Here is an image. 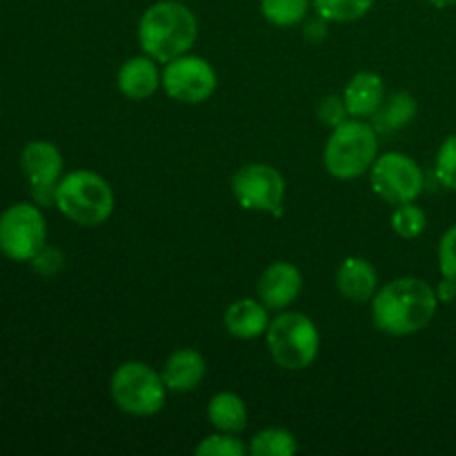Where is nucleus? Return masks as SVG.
I'll list each match as a JSON object with an SVG mask.
<instances>
[{
	"mask_svg": "<svg viewBox=\"0 0 456 456\" xmlns=\"http://www.w3.org/2000/svg\"><path fill=\"white\" fill-rule=\"evenodd\" d=\"M439 297L417 276H403L379 289L372 298V321L387 337H412L432 323Z\"/></svg>",
	"mask_w": 456,
	"mask_h": 456,
	"instance_id": "nucleus-1",
	"label": "nucleus"
},
{
	"mask_svg": "<svg viewBox=\"0 0 456 456\" xmlns=\"http://www.w3.org/2000/svg\"><path fill=\"white\" fill-rule=\"evenodd\" d=\"M199 38V22L187 4L176 0H160L147 7L138 22V40L147 56L156 62H169L194 47Z\"/></svg>",
	"mask_w": 456,
	"mask_h": 456,
	"instance_id": "nucleus-2",
	"label": "nucleus"
},
{
	"mask_svg": "<svg viewBox=\"0 0 456 456\" xmlns=\"http://www.w3.org/2000/svg\"><path fill=\"white\" fill-rule=\"evenodd\" d=\"M114 190L101 174L76 169L56 185V208L80 227H98L114 212Z\"/></svg>",
	"mask_w": 456,
	"mask_h": 456,
	"instance_id": "nucleus-3",
	"label": "nucleus"
},
{
	"mask_svg": "<svg viewBox=\"0 0 456 456\" xmlns=\"http://www.w3.org/2000/svg\"><path fill=\"white\" fill-rule=\"evenodd\" d=\"M379 159V132L372 123L347 118L332 129L325 142V169L338 181H354L372 169Z\"/></svg>",
	"mask_w": 456,
	"mask_h": 456,
	"instance_id": "nucleus-4",
	"label": "nucleus"
},
{
	"mask_svg": "<svg viewBox=\"0 0 456 456\" xmlns=\"http://www.w3.org/2000/svg\"><path fill=\"white\" fill-rule=\"evenodd\" d=\"M265 337L272 359L283 370H305L319 356V328L301 312H281L274 321H270Z\"/></svg>",
	"mask_w": 456,
	"mask_h": 456,
	"instance_id": "nucleus-5",
	"label": "nucleus"
},
{
	"mask_svg": "<svg viewBox=\"0 0 456 456\" xmlns=\"http://www.w3.org/2000/svg\"><path fill=\"white\" fill-rule=\"evenodd\" d=\"M110 392L114 403L132 417H151L163 410L167 399L163 374L141 361L118 365L111 377Z\"/></svg>",
	"mask_w": 456,
	"mask_h": 456,
	"instance_id": "nucleus-6",
	"label": "nucleus"
},
{
	"mask_svg": "<svg viewBox=\"0 0 456 456\" xmlns=\"http://www.w3.org/2000/svg\"><path fill=\"white\" fill-rule=\"evenodd\" d=\"M47 245V221L31 203H16L0 216V252L12 261H31Z\"/></svg>",
	"mask_w": 456,
	"mask_h": 456,
	"instance_id": "nucleus-7",
	"label": "nucleus"
},
{
	"mask_svg": "<svg viewBox=\"0 0 456 456\" xmlns=\"http://www.w3.org/2000/svg\"><path fill=\"white\" fill-rule=\"evenodd\" d=\"M370 183L379 199L392 205H401L412 203L421 196L423 187H426V176L417 160L401 151H387L374 160L372 169H370Z\"/></svg>",
	"mask_w": 456,
	"mask_h": 456,
	"instance_id": "nucleus-8",
	"label": "nucleus"
},
{
	"mask_svg": "<svg viewBox=\"0 0 456 456\" xmlns=\"http://www.w3.org/2000/svg\"><path fill=\"white\" fill-rule=\"evenodd\" d=\"M232 191L239 205L249 212H267L281 216L285 199V178L265 163H248L236 169Z\"/></svg>",
	"mask_w": 456,
	"mask_h": 456,
	"instance_id": "nucleus-9",
	"label": "nucleus"
},
{
	"mask_svg": "<svg viewBox=\"0 0 456 456\" xmlns=\"http://www.w3.org/2000/svg\"><path fill=\"white\" fill-rule=\"evenodd\" d=\"M216 71L205 58L183 53L174 61L165 62L163 89L174 101L185 102V105H199L216 92Z\"/></svg>",
	"mask_w": 456,
	"mask_h": 456,
	"instance_id": "nucleus-10",
	"label": "nucleus"
},
{
	"mask_svg": "<svg viewBox=\"0 0 456 456\" xmlns=\"http://www.w3.org/2000/svg\"><path fill=\"white\" fill-rule=\"evenodd\" d=\"M20 163L36 200L43 205L56 203V185L62 178L61 150L47 141H34L22 150Z\"/></svg>",
	"mask_w": 456,
	"mask_h": 456,
	"instance_id": "nucleus-11",
	"label": "nucleus"
},
{
	"mask_svg": "<svg viewBox=\"0 0 456 456\" xmlns=\"http://www.w3.org/2000/svg\"><path fill=\"white\" fill-rule=\"evenodd\" d=\"M303 289V274L294 263L276 261L258 279V298L267 310L283 312L292 305Z\"/></svg>",
	"mask_w": 456,
	"mask_h": 456,
	"instance_id": "nucleus-12",
	"label": "nucleus"
},
{
	"mask_svg": "<svg viewBox=\"0 0 456 456\" xmlns=\"http://www.w3.org/2000/svg\"><path fill=\"white\" fill-rule=\"evenodd\" d=\"M116 83L123 96L129 101H145L154 96L159 85H163V71H159V65L151 56H134L118 69Z\"/></svg>",
	"mask_w": 456,
	"mask_h": 456,
	"instance_id": "nucleus-13",
	"label": "nucleus"
},
{
	"mask_svg": "<svg viewBox=\"0 0 456 456\" xmlns=\"http://www.w3.org/2000/svg\"><path fill=\"white\" fill-rule=\"evenodd\" d=\"M379 276L363 256H347L337 270V289L350 303H368L377 294Z\"/></svg>",
	"mask_w": 456,
	"mask_h": 456,
	"instance_id": "nucleus-14",
	"label": "nucleus"
},
{
	"mask_svg": "<svg viewBox=\"0 0 456 456\" xmlns=\"http://www.w3.org/2000/svg\"><path fill=\"white\" fill-rule=\"evenodd\" d=\"M223 325L230 332V337L240 338V341H254V338L263 337L270 328V316H267V307L261 298H240L234 301L225 310L223 316Z\"/></svg>",
	"mask_w": 456,
	"mask_h": 456,
	"instance_id": "nucleus-15",
	"label": "nucleus"
},
{
	"mask_svg": "<svg viewBox=\"0 0 456 456\" xmlns=\"http://www.w3.org/2000/svg\"><path fill=\"white\" fill-rule=\"evenodd\" d=\"M343 101L352 118H372L386 101V83L374 71H359L347 83Z\"/></svg>",
	"mask_w": 456,
	"mask_h": 456,
	"instance_id": "nucleus-16",
	"label": "nucleus"
},
{
	"mask_svg": "<svg viewBox=\"0 0 456 456\" xmlns=\"http://www.w3.org/2000/svg\"><path fill=\"white\" fill-rule=\"evenodd\" d=\"M205 372H208V365H205L203 354L191 350V347H183V350H176L167 356L160 374H163L167 390L185 395V392L196 390L203 383Z\"/></svg>",
	"mask_w": 456,
	"mask_h": 456,
	"instance_id": "nucleus-17",
	"label": "nucleus"
},
{
	"mask_svg": "<svg viewBox=\"0 0 456 456\" xmlns=\"http://www.w3.org/2000/svg\"><path fill=\"white\" fill-rule=\"evenodd\" d=\"M208 419L218 432L240 435L248 428V408H245V401L234 392H218L209 401Z\"/></svg>",
	"mask_w": 456,
	"mask_h": 456,
	"instance_id": "nucleus-18",
	"label": "nucleus"
},
{
	"mask_svg": "<svg viewBox=\"0 0 456 456\" xmlns=\"http://www.w3.org/2000/svg\"><path fill=\"white\" fill-rule=\"evenodd\" d=\"M419 105L414 101L412 94L408 92H396L390 98L383 101V105L379 107L377 114L372 116V127L379 134H392L403 129L405 125L412 123L414 116H417Z\"/></svg>",
	"mask_w": 456,
	"mask_h": 456,
	"instance_id": "nucleus-19",
	"label": "nucleus"
},
{
	"mask_svg": "<svg viewBox=\"0 0 456 456\" xmlns=\"http://www.w3.org/2000/svg\"><path fill=\"white\" fill-rule=\"evenodd\" d=\"M298 444L294 435L283 428H267L261 430L249 444V452L254 456H292L297 454Z\"/></svg>",
	"mask_w": 456,
	"mask_h": 456,
	"instance_id": "nucleus-20",
	"label": "nucleus"
},
{
	"mask_svg": "<svg viewBox=\"0 0 456 456\" xmlns=\"http://www.w3.org/2000/svg\"><path fill=\"white\" fill-rule=\"evenodd\" d=\"M310 0H261V13L276 27H297L305 20Z\"/></svg>",
	"mask_w": 456,
	"mask_h": 456,
	"instance_id": "nucleus-21",
	"label": "nucleus"
},
{
	"mask_svg": "<svg viewBox=\"0 0 456 456\" xmlns=\"http://www.w3.org/2000/svg\"><path fill=\"white\" fill-rule=\"evenodd\" d=\"M321 18L332 22H354L372 9L374 0H312Z\"/></svg>",
	"mask_w": 456,
	"mask_h": 456,
	"instance_id": "nucleus-22",
	"label": "nucleus"
},
{
	"mask_svg": "<svg viewBox=\"0 0 456 456\" xmlns=\"http://www.w3.org/2000/svg\"><path fill=\"white\" fill-rule=\"evenodd\" d=\"M392 230L401 236V239H417L426 232L428 216L419 205L412 203H401L396 205V209L392 212Z\"/></svg>",
	"mask_w": 456,
	"mask_h": 456,
	"instance_id": "nucleus-23",
	"label": "nucleus"
},
{
	"mask_svg": "<svg viewBox=\"0 0 456 456\" xmlns=\"http://www.w3.org/2000/svg\"><path fill=\"white\" fill-rule=\"evenodd\" d=\"M199 456H243L248 452L243 441L230 432H218V435L205 436L194 450Z\"/></svg>",
	"mask_w": 456,
	"mask_h": 456,
	"instance_id": "nucleus-24",
	"label": "nucleus"
},
{
	"mask_svg": "<svg viewBox=\"0 0 456 456\" xmlns=\"http://www.w3.org/2000/svg\"><path fill=\"white\" fill-rule=\"evenodd\" d=\"M435 172L441 185L456 191V134L445 138L444 145L439 147Z\"/></svg>",
	"mask_w": 456,
	"mask_h": 456,
	"instance_id": "nucleus-25",
	"label": "nucleus"
},
{
	"mask_svg": "<svg viewBox=\"0 0 456 456\" xmlns=\"http://www.w3.org/2000/svg\"><path fill=\"white\" fill-rule=\"evenodd\" d=\"M439 270L445 279L456 281V225L450 227L439 240Z\"/></svg>",
	"mask_w": 456,
	"mask_h": 456,
	"instance_id": "nucleus-26",
	"label": "nucleus"
},
{
	"mask_svg": "<svg viewBox=\"0 0 456 456\" xmlns=\"http://www.w3.org/2000/svg\"><path fill=\"white\" fill-rule=\"evenodd\" d=\"M316 114H319L321 123L334 129V127H338L341 123H346L347 116H350V111H347L346 101H343V98L325 96L323 101L319 102V110H316Z\"/></svg>",
	"mask_w": 456,
	"mask_h": 456,
	"instance_id": "nucleus-27",
	"label": "nucleus"
},
{
	"mask_svg": "<svg viewBox=\"0 0 456 456\" xmlns=\"http://www.w3.org/2000/svg\"><path fill=\"white\" fill-rule=\"evenodd\" d=\"M31 267L38 272L40 276H53L62 270V263H65V256H62L61 249L56 248H47L45 245L34 258H31Z\"/></svg>",
	"mask_w": 456,
	"mask_h": 456,
	"instance_id": "nucleus-28",
	"label": "nucleus"
},
{
	"mask_svg": "<svg viewBox=\"0 0 456 456\" xmlns=\"http://www.w3.org/2000/svg\"><path fill=\"white\" fill-rule=\"evenodd\" d=\"M325 18H316V20H310L305 25V36L310 40H314V43H319V40H323L325 36H328V25H325Z\"/></svg>",
	"mask_w": 456,
	"mask_h": 456,
	"instance_id": "nucleus-29",
	"label": "nucleus"
},
{
	"mask_svg": "<svg viewBox=\"0 0 456 456\" xmlns=\"http://www.w3.org/2000/svg\"><path fill=\"white\" fill-rule=\"evenodd\" d=\"M436 297H439V301H445V303L454 301V298H456V281L445 279V276H444V281H441L439 288H436Z\"/></svg>",
	"mask_w": 456,
	"mask_h": 456,
	"instance_id": "nucleus-30",
	"label": "nucleus"
},
{
	"mask_svg": "<svg viewBox=\"0 0 456 456\" xmlns=\"http://www.w3.org/2000/svg\"><path fill=\"white\" fill-rule=\"evenodd\" d=\"M430 4H435V7L439 9H445V7H454L456 0H428Z\"/></svg>",
	"mask_w": 456,
	"mask_h": 456,
	"instance_id": "nucleus-31",
	"label": "nucleus"
}]
</instances>
